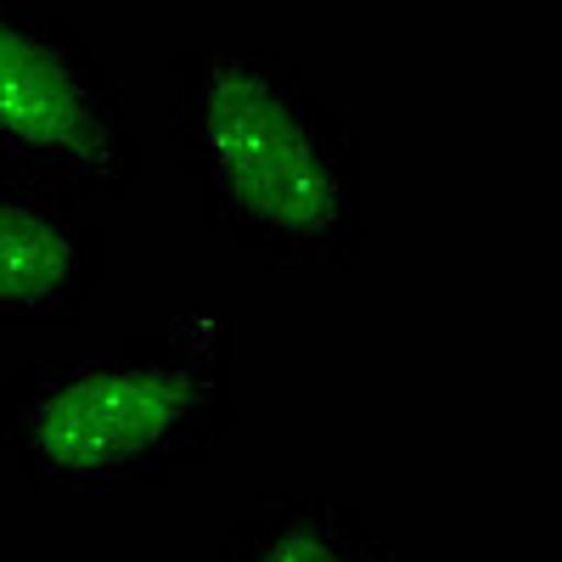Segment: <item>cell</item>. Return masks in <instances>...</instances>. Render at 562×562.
Listing matches in <instances>:
<instances>
[{"label":"cell","instance_id":"cell-1","mask_svg":"<svg viewBox=\"0 0 562 562\" xmlns=\"http://www.w3.org/2000/svg\"><path fill=\"white\" fill-rule=\"evenodd\" d=\"M175 158L203 220L243 254L338 270L366 243L360 140L276 40L169 45Z\"/></svg>","mask_w":562,"mask_h":562},{"label":"cell","instance_id":"cell-2","mask_svg":"<svg viewBox=\"0 0 562 562\" xmlns=\"http://www.w3.org/2000/svg\"><path fill=\"white\" fill-rule=\"evenodd\" d=\"M231 321L175 310L85 355L34 360L0 389V456L45 495H140L220 450Z\"/></svg>","mask_w":562,"mask_h":562},{"label":"cell","instance_id":"cell-3","mask_svg":"<svg viewBox=\"0 0 562 562\" xmlns=\"http://www.w3.org/2000/svg\"><path fill=\"white\" fill-rule=\"evenodd\" d=\"M0 169L79 203L135 180L124 85L52 0H0Z\"/></svg>","mask_w":562,"mask_h":562},{"label":"cell","instance_id":"cell-4","mask_svg":"<svg viewBox=\"0 0 562 562\" xmlns=\"http://www.w3.org/2000/svg\"><path fill=\"white\" fill-rule=\"evenodd\" d=\"M102 276L108 243L85 203L0 169V326H63Z\"/></svg>","mask_w":562,"mask_h":562},{"label":"cell","instance_id":"cell-5","mask_svg":"<svg viewBox=\"0 0 562 562\" xmlns=\"http://www.w3.org/2000/svg\"><path fill=\"white\" fill-rule=\"evenodd\" d=\"M214 562H394V551L355 501L333 490H293L243 512Z\"/></svg>","mask_w":562,"mask_h":562}]
</instances>
